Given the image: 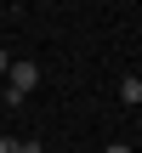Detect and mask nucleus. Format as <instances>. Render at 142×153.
Segmentation results:
<instances>
[{"label":"nucleus","mask_w":142,"mask_h":153,"mask_svg":"<svg viewBox=\"0 0 142 153\" xmlns=\"http://www.w3.org/2000/svg\"><path fill=\"white\" fill-rule=\"evenodd\" d=\"M40 85V68L34 62H11L6 68V108H23V97Z\"/></svg>","instance_id":"1"},{"label":"nucleus","mask_w":142,"mask_h":153,"mask_svg":"<svg viewBox=\"0 0 142 153\" xmlns=\"http://www.w3.org/2000/svg\"><path fill=\"white\" fill-rule=\"evenodd\" d=\"M120 97H125V102H142V79H137V74H131V79L120 85Z\"/></svg>","instance_id":"2"},{"label":"nucleus","mask_w":142,"mask_h":153,"mask_svg":"<svg viewBox=\"0 0 142 153\" xmlns=\"http://www.w3.org/2000/svg\"><path fill=\"white\" fill-rule=\"evenodd\" d=\"M0 153H23V142L17 136H0Z\"/></svg>","instance_id":"3"},{"label":"nucleus","mask_w":142,"mask_h":153,"mask_svg":"<svg viewBox=\"0 0 142 153\" xmlns=\"http://www.w3.org/2000/svg\"><path fill=\"white\" fill-rule=\"evenodd\" d=\"M6 68H11V57H6V45H0V79H6Z\"/></svg>","instance_id":"4"},{"label":"nucleus","mask_w":142,"mask_h":153,"mask_svg":"<svg viewBox=\"0 0 142 153\" xmlns=\"http://www.w3.org/2000/svg\"><path fill=\"white\" fill-rule=\"evenodd\" d=\"M108 153H131V148H125V142H114V148H108Z\"/></svg>","instance_id":"5"}]
</instances>
